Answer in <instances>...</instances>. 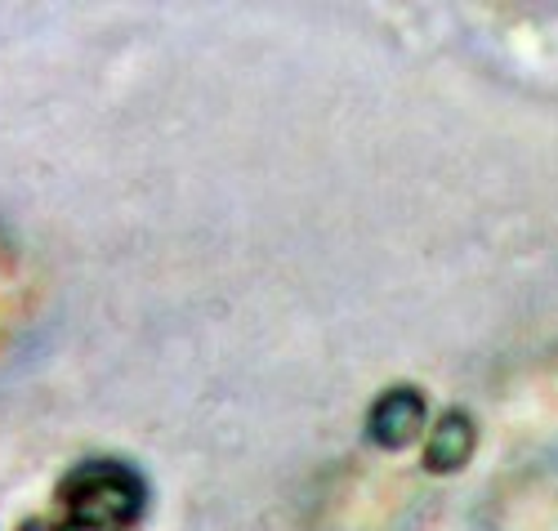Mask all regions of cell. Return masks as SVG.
<instances>
[{"mask_svg":"<svg viewBox=\"0 0 558 531\" xmlns=\"http://www.w3.org/2000/svg\"><path fill=\"white\" fill-rule=\"evenodd\" d=\"M19 531H59V527H50L45 518H36V522H27V527H19Z\"/></svg>","mask_w":558,"mask_h":531,"instance_id":"cell-4","label":"cell"},{"mask_svg":"<svg viewBox=\"0 0 558 531\" xmlns=\"http://www.w3.org/2000/svg\"><path fill=\"white\" fill-rule=\"evenodd\" d=\"M59 531H104V527H89V522H63Z\"/></svg>","mask_w":558,"mask_h":531,"instance_id":"cell-5","label":"cell"},{"mask_svg":"<svg viewBox=\"0 0 558 531\" xmlns=\"http://www.w3.org/2000/svg\"><path fill=\"white\" fill-rule=\"evenodd\" d=\"M474 447H478L474 420L464 415V411H447V415L434 424L429 443H425V469H429V473H456V469L470 464Z\"/></svg>","mask_w":558,"mask_h":531,"instance_id":"cell-3","label":"cell"},{"mask_svg":"<svg viewBox=\"0 0 558 531\" xmlns=\"http://www.w3.org/2000/svg\"><path fill=\"white\" fill-rule=\"evenodd\" d=\"M366 429H371V438H376L380 447H389V451L411 447L425 429V398L415 389H389L376 407H371Z\"/></svg>","mask_w":558,"mask_h":531,"instance_id":"cell-2","label":"cell"},{"mask_svg":"<svg viewBox=\"0 0 558 531\" xmlns=\"http://www.w3.org/2000/svg\"><path fill=\"white\" fill-rule=\"evenodd\" d=\"M59 505L68 509V522L130 531L138 522V514H144V482H138L125 464H112V460L81 464L76 473L63 478Z\"/></svg>","mask_w":558,"mask_h":531,"instance_id":"cell-1","label":"cell"}]
</instances>
